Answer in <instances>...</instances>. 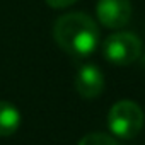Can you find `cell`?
<instances>
[{"label": "cell", "instance_id": "obj_8", "mask_svg": "<svg viewBox=\"0 0 145 145\" xmlns=\"http://www.w3.org/2000/svg\"><path fill=\"white\" fill-rule=\"evenodd\" d=\"M77 0H46V4L53 9H65V7H70L72 4H75Z\"/></svg>", "mask_w": 145, "mask_h": 145}, {"label": "cell", "instance_id": "obj_7", "mask_svg": "<svg viewBox=\"0 0 145 145\" xmlns=\"http://www.w3.org/2000/svg\"><path fill=\"white\" fill-rule=\"evenodd\" d=\"M77 145H120L114 137L106 133H89L80 138Z\"/></svg>", "mask_w": 145, "mask_h": 145}, {"label": "cell", "instance_id": "obj_5", "mask_svg": "<svg viewBox=\"0 0 145 145\" xmlns=\"http://www.w3.org/2000/svg\"><path fill=\"white\" fill-rule=\"evenodd\" d=\"M75 89L84 99H96L104 91V75L97 65L86 63L79 67L75 75Z\"/></svg>", "mask_w": 145, "mask_h": 145}, {"label": "cell", "instance_id": "obj_4", "mask_svg": "<svg viewBox=\"0 0 145 145\" xmlns=\"http://www.w3.org/2000/svg\"><path fill=\"white\" fill-rule=\"evenodd\" d=\"M131 2L130 0H99L96 5V14L99 22L109 29H121L131 19Z\"/></svg>", "mask_w": 145, "mask_h": 145}, {"label": "cell", "instance_id": "obj_6", "mask_svg": "<svg viewBox=\"0 0 145 145\" xmlns=\"http://www.w3.org/2000/svg\"><path fill=\"white\" fill-rule=\"evenodd\" d=\"M21 113L14 104L0 101V137L14 135L21 126Z\"/></svg>", "mask_w": 145, "mask_h": 145}, {"label": "cell", "instance_id": "obj_2", "mask_svg": "<svg viewBox=\"0 0 145 145\" xmlns=\"http://www.w3.org/2000/svg\"><path fill=\"white\" fill-rule=\"evenodd\" d=\"M143 111L142 108L128 99L118 101L108 113V128L113 137L121 140L135 138L143 128Z\"/></svg>", "mask_w": 145, "mask_h": 145}, {"label": "cell", "instance_id": "obj_3", "mask_svg": "<svg viewBox=\"0 0 145 145\" xmlns=\"http://www.w3.org/2000/svg\"><path fill=\"white\" fill-rule=\"evenodd\" d=\"M103 55L109 63L131 65L142 55V41L138 36L128 31H118L106 38L103 44Z\"/></svg>", "mask_w": 145, "mask_h": 145}, {"label": "cell", "instance_id": "obj_1", "mask_svg": "<svg viewBox=\"0 0 145 145\" xmlns=\"http://www.w3.org/2000/svg\"><path fill=\"white\" fill-rule=\"evenodd\" d=\"M53 38L67 55L79 60L89 58L99 44V31L94 19L82 12L58 17L53 27Z\"/></svg>", "mask_w": 145, "mask_h": 145}]
</instances>
